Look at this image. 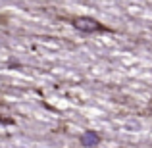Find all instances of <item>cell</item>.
I'll return each instance as SVG.
<instances>
[{"mask_svg": "<svg viewBox=\"0 0 152 148\" xmlns=\"http://www.w3.org/2000/svg\"><path fill=\"white\" fill-rule=\"evenodd\" d=\"M81 144L85 148L98 146V144H100V135L94 133V131H85V133L81 135Z\"/></svg>", "mask_w": 152, "mask_h": 148, "instance_id": "7a4b0ae2", "label": "cell"}, {"mask_svg": "<svg viewBox=\"0 0 152 148\" xmlns=\"http://www.w3.org/2000/svg\"><path fill=\"white\" fill-rule=\"evenodd\" d=\"M150 110H152V108H150Z\"/></svg>", "mask_w": 152, "mask_h": 148, "instance_id": "3957f363", "label": "cell"}, {"mask_svg": "<svg viewBox=\"0 0 152 148\" xmlns=\"http://www.w3.org/2000/svg\"><path fill=\"white\" fill-rule=\"evenodd\" d=\"M71 23L81 33H100V31H104V25H100L93 17H87V15H77V17L71 19Z\"/></svg>", "mask_w": 152, "mask_h": 148, "instance_id": "6da1fadb", "label": "cell"}]
</instances>
